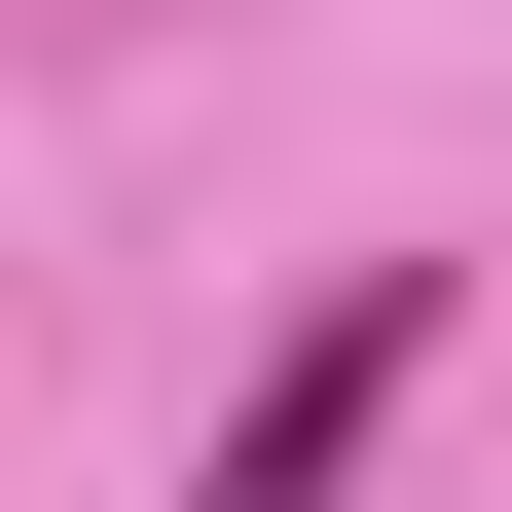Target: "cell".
<instances>
[{"mask_svg":"<svg viewBox=\"0 0 512 512\" xmlns=\"http://www.w3.org/2000/svg\"><path fill=\"white\" fill-rule=\"evenodd\" d=\"M403 366H439V293H330V330H293V403L220 439V512H330V476H366V403H403Z\"/></svg>","mask_w":512,"mask_h":512,"instance_id":"1","label":"cell"}]
</instances>
